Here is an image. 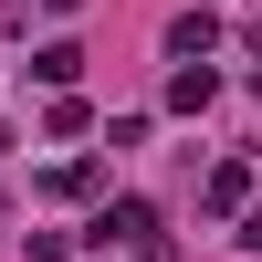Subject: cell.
Segmentation results:
<instances>
[{"mask_svg": "<svg viewBox=\"0 0 262 262\" xmlns=\"http://www.w3.org/2000/svg\"><path fill=\"white\" fill-rule=\"evenodd\" d=\"M95 242L105 252H137V262H168V221H158V210H147V200H116V210H105V221H95Z\"/></svg>", "mask_w": 262, "mask_h": 262, "instance_id": "obj_1", "label": "cell"}, {"mask_svg": "<svg viewBox=\"0 0 262 262\" xmlns=\"http://www.w3.org/2000/svg\"><path fill=\"white\" fill-rule=\"evenodd\" d=\"M32 74L53 84V95H74V74H84V42H42V53H32Z\"/></svg>", "mask_w": 262, "mask_h": 262, "instance_id": "obj_2", "label": "cell"}, {"mask_svg": "<svg viewBox=\"0 0 262 262\" xmlns=\"http://www.w3.org/2000/svg\"><path fill=\"white\" fill-rule=\"evenodd\" d=\"M210 95H221V74H210V63H179V74H168V105H179V116H200Z\"/></svg>", "mask_w": 262, "mask_h": 262, "instance_id": "obj_3", "label": "cell"}, {"mask_svg": "<svg viewBox=\"0 0 262 262\" xmlns=\"http://www.w3.org/2000/svg\"><path fill=\"white\" fill-rule=\"evenodd\" d=\"M210 42H221L210 11H179V21H168V53H210Z\"/></svg>", "mask_w": 262, "mask_h": 262, "instance_id": "obj_4", "label": "cell"}, {"mask_svg": "<svg viewBox=\"0 0 262 262\" xmlns=\"http://www.w3.org/2000/svg\"><path fill=\"white\" fill-rule=\"evenodd\" d=\"M242 200H252V168H242V158L210 168V210H242Z\"/></svg>", "mask_w": 262, "mask_h": 262, "instance_id": "obj_5", "label": "cell"}, {"mask_svg": "<svg viewBox=\"0 0 262 262\" xmlns=\"http://www.w3.org/2000/svg\"><path fill=\"white\" fill-rule=\"evenodd\" d=\"M42 189H53V200H95V189H105V168H84V158H74V168H53Z\"/></svg>", "mask_w": 262, "mask_h": 262, "instance_id": "obj_6", "label": "cell"}, {"mask_svg": "<svg viewBox=\"0 0 262 262\" xmlns=\"http://www.w3.org/2000/svg\"><path fill=\"white\" fill-rule=\"evenodd\" d=\"M242 252H262V210H252V221H242Z\"/></svg>", "mask_w": 262, "mask_h": 262, "instance_id": "obj_7", "label": "cell"}, {"mask_svg": "<svg viewBox=\"0 0 262 262\" xmlns=\"http://www.w3.org/2000/svg\"><path fill=\"white\" fill-rule=\"evenodd\" d=\"M242 53H252V63H262V21H252V32H242Z\"/></svg>", "mask_w": 262, "mask_h": 262, "instance_id": "obj_8", "label": "cell"}, {"mask_svg": "<svg viewBox=\"0 0 262 262\" xmlns=\"http://www.w3.org/2000/svg\"><path fill=\"white\" fill-rule=\"evenodd\" d=\"M42 11H84V0H42Z\"/></svg>", "mask_w": 262, "mask_h": 262, "instance_id": "obj_9", "label": "cell"}]
</instances>
